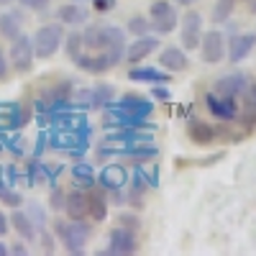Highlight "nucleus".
Listing matches in <instances>:
<instances>
[{
	"mask_svg": "<svg viewBox=\"0 0 256 256\" xmlns=\"http://www.w3.org/2000/svg\"><path fill=\"white\" fill-rule=\"evenodd\" d=\"M82 46L90 52H108L116 64L126 56V34L116 26H88L82 34Z\"/></svg>",
	"mask_w": 256,
	"mask_h": 256,
	"instance_id": "nucleus-1",
	"label": "nucleus"
},
{
	"mask_svg": "<svg viewBox=\"0 0 256 256\" xmlns=\"http://www.w3.org/2000/svg\"><path fill=\"white\" fill-rule=\"evenodd\" d=\"M54 228H56V236L62 238L64 248H67L70 254H82L84 244H88L90 236H92V226L84 223V218L82 220H70V223L56 220Z\"/></svg>",
	"mask_w": 256,
	"mask_h": 256,
	"instance_id": "nucleus-2",
	"label": "nucleus"
},
{
	"mask_svg": "<svg viewBox=\"0 0 256 256\" xmlns=\"http://www.w3.org/2000/svg\"><path fill=\"white\" fill-rule=\"evenodd\" d=\"M31 41H34V54L38 59H49L64 44V28H62V24H46L34 34Z\"/></svg>",
	"mask_w": 256,
	"mask_h": 256,
	"instance_id": "nucleus-3",
	"label": "nucleus"
},
{
	"mask_svg": "<svg viewBox=\"0 0 256 256\" xmlns=\"http://www.w3.org/2000/svg\"><path fill=\"white\" fill-rule=\"evenodd\" d=\"M148 18H152L156 34H172L177 28V10L169 0H154L148 8Z\"/></svg>",
	"mask_w": 256,
	"mask_h": 256,
	"instance_id": "nucleus-4",
	"label": "nucleus"
},
{
	"mask_svg": "<svg viewBox=\"0 0 256 256\" xmlns=\"http://www.w3.org/2000/svg\"><path fill=\"white\" fill-rule=\"evenodd\" d=\"M34 41L28 36H16L13 44H10V64L16 72H28L31 64H34Z\"/></svg>",
	"mask_w": 256,
	"mask_h": 256,
	"instance_id": "nucleus-5",
	"label": "nucleus"
},
{
	"mask_svg": "<svg viewBox=\"0 0 256 256\" xmlns=\"http://www.w3.org/2000/svg\"><path fill=\"white\" fill-rule=\"evenodd\" d=\"M108 248L102 254H113V256H131L138 251V241H136V233L131 228H116L110 230V238H108Z\"/></svg>",
	"mask_w": 256,
	"mask_h": 256,
	"instance_id": "nucleus-6",
	"label": "nucleus"
},
{
	"mask_svg": "<svg viewBox=\"0 0 256 256\" xmlns=\"http://www.w3.org/2000/svg\"><path fill=\"white\" fill-rule=\"evenodd\" d=\"M180 36H182V49H184V52H195V49L200 46V41H202V18H200V13L190 10V13L182 18V31H180Z\"/></svg>",
	"mask_w": 256,
	"mask_h": 256,
	"instance_id": "nucleus-7",
	"label": "nucleus"
},
{
	"mask_svg": "<svg viewBox=\"0 0 256 256\" xmlns=\"http://www.w3.org/2000/svg\"><path fill=\"white\" fill-rule=\"evenodd\" d=\"M200 52H202V62L205 64H220V59L226 56V38H223V34L220 31L202 34Z\"/></svg>",
	"mask_w": 256,
	"mask_h": 256,
	"instance_id": "nucleus-8",
	"label": "nucleus"
},
{
	"mask_svg": "<svg viewBox=\"0 0 256 256\" xmlns=\"http://www.w3.org/2000/svg\"><path fill=\"white\" fill-rule=\"evenodd\" d=\"M74 64L82 72H90V74H102L116 67V59L108 52H92V54H80L74 59Z\"/></svg>",
	"mask_w": 256,
	"mask_h": 256,
	"instance_id": "nucleus-9",
	"label": "nucleus"
},
{
	"mask_svg": "<svg viewBox=\"0 0 256 256\" xmlns=\"http://www.w3.org/2000/svg\"><path fill=\"white\" fill-rule=\"evenodd\" d=\"M116 108H118L120 113H126V116L136 118V120H146L148 116L154 113V105L148 102L146 98H141V95H123V98L116 102Z\"/></svg>",
	"mask_w": 256,
	"mask_h": 256,
	"instance_id": "nucleus-10",
	"label": "nucleus"
},
{
	"mask_svg": "<svg viewBox=\"0 0 256 256\" xmlns=\"http://www.w3.org/2000/svg\"><path fill=\"white\" fill-rule=\"evenodd\" d=\"M205 105H208V110L216 116L218 120H233L238 116L236 98H223L218 92H210V95H205Z\"/></svg>",
	"mask_w": 256,
	"mask_h": 256,
	"instance_id": "nucleus-11",
	"label": "nucleus"
},
{
	"mask_svg": "<svg viewBox=\"0 0 256 256\" xmlns=\"http://www.w3.org/2000/svg\"><path fill=\"white\" fill-rule=\"evenodd\" d=\"M156 46H159L156 36H148V34L136 36V41H134V44H128V49H126V59H128V64H138V62H144L148 54H154V52H156Z\"/></svg>",
	"mask_w": 256,
	"mask_h": 256,
	"instance_id": "nucleus-12",
	"label": "nucleus"
},
{
	"mask_svg": "<svg viewBox=\"0 0 256 256\" xmlns=\"http://www.w3.org/2000/svg\"><path fill=\"white\" fill-rule=\"evenodd\" d=\"M256 46V34H238L233 36V41L228 44V62L230 64H238L244 62Z\"/></svg>",
	"mask_w": 256,
	"mask_h": 256,
	"instance_id": "nucleus-13",
	"label": "nucleus"
},
{
	"mask_svg": "<svg viewBox=\"0 0 256 256\" xmlns=\"http://www.w3.org/2000/svg\"><path fill=\"white\" fill-rule=\"evenodd\" d=\"M64 210L72 220H82L88 216V192L84 190H70L64 198Z\"/></svg>",
	"mask_w": 256,
	"mask_h": 256,
	"instance_id": "nucleus-14",
	"label": "nucleus"
},
{
	"mask_svg": "<svg viewBox=\"0 0 256 256\" xmlns=\"http://www.w3.org/2000/svg\"><path fill=\"white\" fill-rule=\"evenodd\" d=\"M246 90H248V80L244 74H226L216 82V92L223 98H236Z\"/></svg>",
	"mask_w": 256,
	"mask_h": 256,
	"instance_id": "nucleus-15",
	"label": "nucleus"
},
{
	"mask_svg": "<svg viewBox=\"0 0 256 256\" xmlns=\"http://www.w3.org/2000/svg\"><path fill=\"white\" fill-rule=\"evenodd\" d=\"M98 182H100V187H105V190H110L113 195L118 198V192H120V187L126 184V169H123V166H118V164H110V166H102V172H100Z\"/></svg>",
	"mask_w": 256,
	"mask_h": 256,
	"instance_id": "nucleus-16",
	"label": "nucleus"
},
{
	"mask_svg": "<svg viewBox=\"0 0 256 256\" xmlns=\"http://www.w3.org/2000/svg\"><path fill=\"white\" fill-rule=\"evenodd\" d=\"M56 16H59V24L72 26V28H77V26H82V24H88V8H82L80 3H67V6H62V8L56 10Z\"/></svg>",
	"mask_w": 256,
	"mask_h": 256,
	"instance_id": "nucleus-17",
	"label": "nucleus"
},
{
	"mask_svg": "<svg viewBox=\"0 0 256 256\" xmlns=\"http://www.w3.org/2000/svg\"><path fill=\"white\" fill-rule=\"evenodd\" d=\"M159 64L166 70V72H182L187 67V54L184 49H177V46H166L162 54H159Z\"/></svg>",
	"mask_w": 256,
	"mask_h": 256,
	"instance_id": "nucleus-18",
	"label": "nucleus"
},
{
	"mask_svg": "<svg viewBox=\"0 0 256 256\" xmlns=\"http://www.w3.org/2000/svg\"><path fill=\"white\" fill-rule=\"evenodd\" d=\"M70 98H72V82H62L56 84L54 90H49L46 100H41L38 105L41 108H64V105H70Z\"/></svg>",
	"mask_w": 256,
	"mask_h": 256,
	"instance_id": "nucleus-19",
	"label": "nucleus"
},
{
	"mask_svg": "<svg viewBox=\"0 0 256 256\" xmlns=\"http://www.w3.org/2000/svg\"><path fill=\"white\" fill-rule=\"evenodd\" d=\"M88 216H90L95 223H100V220L108 218V200H105V195H102L100 187H95L92 192H88Z\"/></svg>",
	"mask_w": 256,
	"mask_h": 256,
	"instance_id": "nucleus-20",
	"label": "nucleus"
},
{
	"mask_svg": "<svg viewBox=\"0 0 256 256\" xmlns=\"http://www.w3.org/2000/svg\"><path fill=\"white\" fill-rule=\"evenodd\" d=\"M128 80H134V82H159V84H166L172 77H169V72L156 70V67H134L131 72H128Z\"/></svg>",
	"mask_w": 256,
	"mask_h": 256,
	"instance_id": "nucleus-21",
	"label": "nucleus"
},
{
	"mask_svg": "<svg viewBox=\"0 0 256 256\" xmlns=\"http://www.w3.org/2000/svg\"><path fill=\"white\" fill-rule=\"evenodd\" d=\"M88 98V108H108L113 102V88L110 84H95L90 92H84Z\"/></svg>",
	"mask_w": 256,
	"mask_h": 256,
	"instance_id": "nucleus-22",
	"label": "nucleus"
},
{
	"mask_svg": "<svg viewBox=\"0 0 256 256\" xmlns=\"http://www.w3.org/2000/svg\"><path fill=\"white\" fill-rule=\"evenodd\" d=\"M10 223H13V228L18 230L20 238H26V241H34V238H36V226H34V220L28 218V212L16 210L13 216H10Z\"/></svg>",
	"mask_w": 256,
	"mask_h": 256,
	"instance_id": "nucleus-23",
	"label": "nucleus"
},
{
	"mask_svg": "<svg viewBox=\"0 0 256 256\" xmlns=\"http://www.w3.org/2000/svg\"><path fill=\"white\" fill-rule=\"evenodd\" d=\"M187 131H190V138L195 141V144H210V141H216V136H218L216 128L202 123V120H192Z\"/></svg>",
	"mask_w": 256,
	"mask_h": 256,
	"instance_id": "nucleus-24",
	"label": "nucleus"
},
{
	"mask_svg": "<svg viewBox=\"0 0 256 256\" xmlns=\"http://www.w3.org/2000/svg\"><path fill=\"white\" fill-rule=\"evenodd\" d=\"M0 34H3L6 38H16L20 36V16L18 13H6V16H0Z\"/></svg>",
	"mask_w": 256,
	"mask_h": 256,
	"instance_id": "nucleus-25",
	"label": "nucleus"
},
{
	"mask_svg": "<svg viewBox=\"0 0 256 256\" xmlns=\"http://www.w3.org/2000/svg\"><path fill=\"white\" fill-rule=\"evenodd\" d=\"M72 177H74V182L82 184V187H92V184H95V169H92L90 164L80 162V164L72 166Z\"/></svg>",
	"mask_w": 256,
	"mask_h": 256,
	"instance_id": "nucleus-26",
	"label": "nucleus"
},
{
	"mask_svg": "<svg viewBox=\"0 0 256 256\" xmlns=\"http://www.w3.org/2000/svg\"><path fill=\"white\" fill-rule=\"evenodd\" d=\"M233 8H236V0H218L216 8H212V20L216 24H226L233 13Z\"/></svg>",
	"mask_w": 256,
	"mask_h": 256,
	"instance_id": "nucleus-27",
	"label": "nucleus"
},
{
	"mask_svg": "<svg viewBox=\"0 0 256 256\" xmlns=\"http://www.w3.org/2000/svg\"><path fill=\"white\" fill-rule=\"evenodd\" d=\"M64 41H67L64 46H67V54H70V59H77V56L82 54V34L72 31V34H70L67 38H64Z\"/></svg>",
	"mask_w": 256,
	"mask_h": 256,
	"instance_id": "nucleus-28",
	"label": "nucleus"
},
{
	"mask_svg": "<svg viewBox=\"0 0 256 256\" xmlns=\"http://www.w3.org/2000/svg\"><path fill=\"white\" fill-rule=\"evenodd\" d=\"M0 200H3L6 205H10V208H18L20 202H24L18 192H13V190H10L8 184H3V182H0Z\"/></svg>",
	"mask_w": 256,
	"mask_h": 256,
	"instance_id": "nucleus-29",
	"label": "nucleus"
},
{
	"mask_svg": "<svg viewBox=\"0 0 256 256\" xmlns=\"http://www.w3.org/2000/svg\"><path fill=\"white\" fill-rule=\"evenodd\" d=\"M148 26H152V24H146L144 16H134L131 20H128V31L136 34V36H144V34L148 31Z\"/></svg>",
	"mask_w": 256,
	"mask_h": 256,
	"instance_id": "nucleus-30",
	"label": "nucleus"
},
{
	"mask_svg": "<svg viewBox=\"0 0 256 256\" xmlns=\"http://www.w3.org/2000/svg\"><path fill=\"white\" fill-rule=\"evenodd\" d=\"M28 218L34 220V226H36V230H44V223H46V216H44V210H41V205H31L28 208Z\"/></svg>",
	"mask_w": 256,
	"mask_h": 256,
	"instance_id": "nucleus-31",
	"label": "nucleus"
},
{
	"mask_svg": "<svg viewBox=\"0 0 256 256\" xmlns=\"http://www.w3.org/2000/svg\"><path fill=\"white\" fill-rule=\"evenodd\" d=\"M52 0H20V6L28 8V10H46Z\"/></svg>",
	"mask_w": 256,
	"mask_h": 256,
	"instance_id": "nucleus-32",
	"label": "nucleus"
},
{
	"mask_svg": "<svg viewBox=\"0 0 256 256\" xmlns=\"http://www.w3.org/2000/svg\"><path fill=\"white\" fill-rule=\"evenodd\" d=\"M116 3H118V0H92V8L98 13H108V10L116 8Z\"/></svg>",
	"mask_w": 256,
	"mask_h": 256,
	"instance_id": "nucleus-33",
	"label": "nucleus"
},
{
	"mask_svg": "<svg viewBox=\"0 0 256 256\" xmlns=\"http://www.w3.org/2000/svg\"><path fill=\"white\" fill-rule=\"evenodd\" d=\"M64 198H67V195H64L59 187H54V192H52V208L54 210H64Z\"/></svg>",
	"mask_w": 256,
	"mask_h": 256,
	"instance_id": "nucleus-34",
	"label": "nucleus"
},
{
	"mask_svg": "<svg viewBox=\"0 0 256 256\" xmlns=\"http://www.w3.org/2000/svg\"><path fill=\"white\" fill-rule=\"evenodd\" d=\"M8 72H10V59H6L3 49H0V80H6Z\"/></svg>",
	"mask_w": 256,
	"mask_h": 256,
	"instance_id": "nucleus-35",
	"label": "nucleus"
},
{
	"mask_svg": "<svg viewBox=\"0 0 256 256\" xmlns=\"http://www.w3.org/2000/svg\"><path fill=\"white\" fill-rule=\"evenodd\" d=\"M120 223H123V226H128L131 230H134V228H138V220H136L134 216H120Z\"/></svg>",
	"mask_w": 256,
	"mask_h": 256,
	"instance_id": "nucleus-36",
	"label": "nucleus"
},
{
	"mask_svg": "<svg viewBox=\"0 0 256 256\" xmlns=\"http://www.w3.org/2000/svg\"><path fill=\"white\" fill-rule=\"evenodd\" d=\"M8 226H10V220L6 218V212H0V236H6V233H8Z\"/></svg>",
	"mask_w": 256,
	"mask_h": 256,
	"instance_id": "nucleus-37",
	"label": "nucleus"
},
{
	"mask_svg": "<svg viewBox=\"0 0 256 256\" xmlns=\"http://www.w3.org/2000/svg\"><path fill=\"white\" fill-rule=\"evenodd\" d=\"M152 95H154V98H159V100H166V98H169V90H166V88H154V90H152Z\"/></svg>",
	"mask_w": 256,
	"mask_h": 256,
	"instance_id": "nucleus-38",
	"label": "nucleus"
},
{
	"mask_svg": "<svg viewBox=\"0 0 256 256\" xmlns=\"http://www.w3.org/2000/svg\"><path fill=\"white\" fill-rule=\"evenodd\" d=\"M10 254H18V256H24V254H26V248H24V246H20V244H16V246L10 248Z\"/></svg>",
	"mask_w": 256,
	"mask_h": 256,
	"instance_id": "nucleus-39",
	"label": "nucleus"
},
{
	"mask_svg": "<svg viewBox=\"0 0 256 256\" xmlns=\"http://www.w3.org/2000/svg\"><path fill=\"white\" fill-rule=\"evenodd\" d=\"M8 254H10V248L6 244H0V256H8Z\"/></svg>",
	"mask_w": 256,
	"mask_h": 256,
	"instance_id": "nucleus-40",
	"label": "nucleus"
},
{
	"mask_svg": "<svg viewBox=\"0 0 256 256\" xmlns=\"http://www.w3.org/2000/svg\"><path fill=\"white\" fill-rule=\"evenodd\" d=\"M174 3H177V6H187V8H190L192 3H195V0H174Z\"/></svg>",
	"mask_w": 256,
	"mask_h": 256,
	"instance_id": "nucleus-41",
	"label": "nucleus"
},
{
	"mask_svg": "<svg viewBox=\"0 0 256 256\" xmlns=\"http://www.w3.org/2000/svg\"><path fill=\"white\" fill-rule=\"evenodd\" d=\"M251 10H254V13H256V0H254V3H251Z\"/></svg>",
	"mask_w": 256,
	"mask_h": 256,
	"instance_id": "nucleus-42",
	"label": "nucleus"
},
{
	"mask_svg": "<svg viewBox=\"0 0 256 256\" xmlns=\"http://www.w3.org/2000/svg\"><path fill=\"white\" fill-rule=\"evenodd\" d=\"M6 3H10V0H0V6H6Z\"/></svg>",
	"mask_w": 256,
	"mask_h": 256,
	"instance_id": "nucleus-43",
	"label": "nucleus"
},
{
	"mask_svg": "<svg viewBox=\"0 0 256 256\" xmlns=\"http://www.w3.org/2000/svg\"><path fill=\"white\" fill-rule=\"evenodd\" d=\"M74 3H80V0H74Z\"/></svg>",
	"mask_w": 256,
	"mask_h": 256,
	"instance_id": "nucleus-44",
	"label": "nucleus"
}]
</instances>
